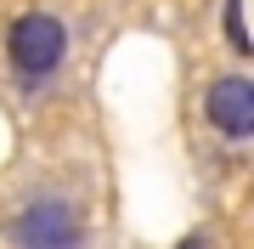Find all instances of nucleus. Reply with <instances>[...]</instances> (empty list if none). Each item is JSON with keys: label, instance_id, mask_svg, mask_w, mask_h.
Wrapping results in <instances>:
<instances>
[{"label": "nucleus", "instance_id": "nucleus-1", "mask_svg": "<svg viewBox=\"0 0 254 249\" xmlns=\"http://www.w3.org/2000/svg\"><path fill=\"white\" fill-rule=\"evenodd\" d=\"M6 63H11V74L23 85V96L40 91V85H51L63 74V63H68V23L57 11H23V17H11Z\"/></svg>", "mask_w": 254, "mask_h": 249}, {"label": "nucleus", "instance_id": "nucleus-2", "mask_svg": "<svg viewBox=\"0 0 254 249\" xmlns=\"http://www.w3.org/2000/svg\"><path fill=\"white\" fill-rule=\"evenodd\" d=\"M11 244L17 249H85V215L63 193H40L11 215Z\"/></svg>", "mask_w": 254, "mask_h": 249}, {"label": "nucleus", "instance_id": "nucleus-3", "mask_svg": "<svg viewBox=\"0 0 254 249\" xmlns=\"http://www.w3.org/2000/svg\"><path fill=\"white\" fill-rule=\"evenodd\" d=\"M203 119L215 130L220 142H232V148H243L254 136V80L249 74H215L203 91Z\"/></svg>", "mask_w": 254, "mask_h": 249}, {"label": "nucleus", "instance_id": "nucleus-4", "mask_svg": "<svg viewBox=\"0 0 254 249\" xmlns=\"http://www.w3.org/2000/svg\"><path fill=\"white\" fill-rule=\"evenodd\" d=\"M220 28H226L232 57H249V51H254V34H249V6H243V0H226V6H220Z\"/></svg>", "mask_w": 254, "mask_h": 249}, {"label": "nucleus", "instance_id": "nucleus-5", "mask_svg": "<svg viewBox=\"0 0 254 249\" xmlns=\"http://www.w3.org/2000/svg\"><path fill=\"white\" fill-rule=\"evenodd\" d=\"M175 249H209V232H187V238L175 244Z\"/></svg>", "mask_w": 254, "mask_h": 249}]
</instances>
